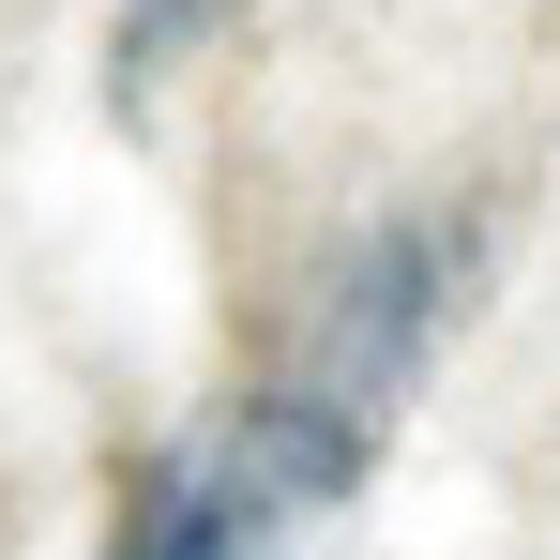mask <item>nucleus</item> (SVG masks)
I'll list each match as a JSON object with an SVG mask.
<instances>
[{"label": "nucleus", "instance_id": "obj_1", "mask_svg": "<svg viewBox=\"0 0 560 560\" xmlns=\"http://www.w3.org/2000/svg\"><path fill=\"white\" fill-rule=\"evenodd\" d=\"M424 303H440V258L409 243V228H378L349 273L318 288V318H303V364L288 378H318V394H349V409H394L409 394V349H424Z\"/></svg>", "mask_w": 560, "mask_h": 560}, {"label": "nucleus", "instance_id": "obj_2", "mask_svg": "<svg viewBox=\"0 0 560 560\" xmlns=\"http://www.w3.org/2000/svg\"><path fill=\"white\" fill-rule=\"evenodd\" d=\"M106 560H228V515H212V485H197V469H167V485L121 515V546H106Z\"/></svg>", "mask_w": 560, "mask_h": 560}]
</instances>
